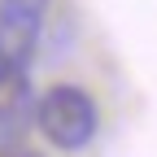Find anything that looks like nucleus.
I'll use <instances>...</instances> for the list:
<instances>
[{
	"mask_svg": "<svg viewBox=\"0 0 157 157\" xmlns=\"http://www.w3.org/2000/svg\"><path fill=\"white\" fill-rule=\"evenodd\" d=\"M35 127L57 148H83L96 135V101L83 87H74V83H57V87H48L39 96Z\"/></svg>",
	"mask_w": 157,
	"mask_h": 157,
	"instance_id": "obj_1",
	"label": "nucleus"
},
{
	"mask_svg": "<svg viewBox=\"0 0 157 157\" xmlns=\"http://www.w3.org/2000/svg\"><path fill=\"white\" fill-rule=\"evenodd\" d=\"M48 0H0V66L26 70L44 31Z\"/></svg>",
	"mask_w": 157,
	"mask_h": 157,
	"instance_id": "obj_2",
	"label": "nucleus"
},
{
	"mask_svg": "<svg viewBox=\"0 0 157 157\" xmlns=\"http://www.w3.org/2000/svg\"><path fill=\"white\" fill-rule=\"evenodd\" d=\"M35 92H31V74L0 66V144L17 140L31 122H35Z\"/></svg>",
	"mask_w": 157,
	"mask_h": 157,
	"instance_id": "obj_3",
	"label": "nucleus"
},
{
	"mask_svg": "<svg viewBox=\"0 0 157 157\" xmlns=\"http://www.w3.org/2000/svg\"><path fill=\"white\" fill-rule=\"evenodd\" d=\"M9 157H35V153H9Z\"/></svg>",
	"mask_w": 157,
	"mask_h": 157,
	"instance_id": "obj_4",
	"label": "nucleus"
}]
</instances>
